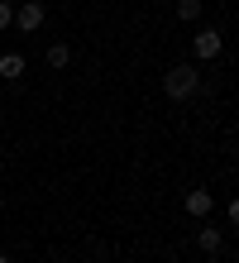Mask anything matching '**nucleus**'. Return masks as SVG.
I'll list each match as a JSON object with an SVG mask.
<instances>
[{
	"label": "nucleus",
	"instance_id": "9d476101",
	"mask_svg": "<svg viewBox=\"0 0 239 263\" xmlns=\"http://www.w3.org/2000/svg\"><path fill=\"white\" fill-rule=\"evenodd\" d=\"M230 225H239V196L230 201Z\"/></svg>",
	"mask_w": 239,
	"mask_h": 263
},
{
	"label": "nucleus",
	"instance_id": "39448f33",
	"mask_svg": "<svg viewBox=\"0 0 239 263\" xmlns=\"http://www.w3.org/2000/svg\"><path fill=\"white\" fill-rule=\"evenodd\" d=\"M0 77H5V82H20L24 77V58L20 53H0Z\"/></svg>",
	"mask_w": 239,
	"mask_h": 263
},
{
	"label": "nucleus",
	"instance_id": "9b49d317",
	"mask_svg": "<svg viewBox=\"0 0 239 263\" xmlns=\"http://www.w3.org/2000/svg\"><path fill=\"white\" fill-rule=\"evenodd\" d=\"M0 263H10V258H5V254H0Z\"/></svg>",
	"mask_w": 239,
	"mask_h": 263
},
{
	"label": "nucleus",
	"instance_id": "f257e3e1",
	"mask_svg": "<svg viewBox=\"0 0 239 263\" xmlns=\"http://www.w3.org/2000/svg\"><path fill=\"white\" fill-rule=\"evenodd\" d=\"M196 86H201V77H196V67H191V63H182V67H168V72H163V91H168L172 101L196 96Z\"/></svg>",
	"mask_w": 239,
	"mask_h": 263
},
{
	"label": "nucleus",
	"instance_id": "7ed1b4c3",
	"mask_svg": "<svg viewBox=\"0 0 239 263\" xmlns=\"http://www.w3.org/2000/svg\"><path fill=\"white\" fill-rule=\"evenodd\" d=\"M43 14H48V10L39 5V0H24V5H20V10H14V24H20V29H24V34H34V29L43 24Z\"/></svg>",
	"mask_w": 239,
	"mask_h": 263
},
{
	"label": "nucleus",
	"instance_id": "1a4fd4ad",
	"mask_svg": "<svg viewBox=\"0 0 239 263\" xmlns=\"http://www.w3.org/2000/svg\"><path fill=\"white\" fill-rule=\"evenodd\" d=\"M14 24V5H10V0H0V29H10Z\"/></svg>",
	"mask_w": 239,
	"mask_h": 263
},
{
	"label": "nucleus",
	"instance_id": "f03ea898",
	"mask_svg": "<svg viewBox=\"0 0 239 263\" xmlns=\"http://www.w3.org/2000/svg\"><path fill=\"white\" fill-rule=\"evenodd\" d=\"M191 53L201 58V63H211V58L225 53V39H220V29H201L196 39H191Z\"/></svg>",
	"mask_w": 239,
	"mask_h": 263
},
{
	"label": "nucleus",
	"instance_id": "423d86ee",
	"mask_svg": "<svg viewBox=\"0 0 239 263\" xmlns=\"http://www.w3.org/2000/svg\"><path fill=\"white\" fill-rule=\"evenodd\" d=\"M196 244H201V249H206V254H215V249H220V244H225V235H220V230H215V225H206V230H201V235H196Z\"/></svg>",
	"mask_w": 239,
	"mask_h": 263
},
{
	"label": "nucleus",
	"instance_id": "20e7f679",
	"mask_svg": "<svg viewBox=\"0 0 239 263\" xmlns=\"http://www.w3.org/2000/svg\"><path fill=\"white\" fill-rule=\"evenodd\" d=\"M182 206H187V215L206 220V215H211V206H215V196H211V192H201V187H191V192L182 196Z\"/></svg>",
	"mask_w": 239,
	"mask_h": 263
},
{
	"label": "nucleus",
	"instance_id": "6e6552de",
	"mask_svg": "<svg viewBox=\"0 0 239 263\" xmlns=\"http://www.w3.org/2000/svg\"><path fill=\"white\" fill-rule=\"evenodd\" d=\"M177 20H201V0H177Z\"/></svg>",
	"mask_w": 239,
	"mask_h": 263
},
{
	"label": "nucleus",
	"instance_id": "0eeeda50",
	"mask_svg": "<svg viewBox=\"0 0 239 263\" xmlns=\"http://www.w3.org/2000/svg\"><path fill=\"white\" fill-rule=\"evenodd\" d=\"M72 63V48L67 43H53V48H48V67H67Z\"/></svg>",
	"mask_w": 239,
	"mask_h": 263
}]
</instances>
